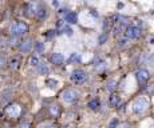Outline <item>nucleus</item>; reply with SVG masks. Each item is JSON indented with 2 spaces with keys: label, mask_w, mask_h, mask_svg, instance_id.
Instances as JSON below:
<instances>
[{
  "label": "nucleus",
  "mask_w": 154,
  "mask_h": 128,
  "mask_svg": "<svg viewBox=\"0 0 154 128\" xmlns=\"http://www.w3.org/2000/svg\"><path fill=\"white\" fill-rule=\"evenodd\" d=\"M147 108H149V100L146 97H138L133 103V111L135 114H143L147 111Z\"/></svg>",
  "instance_id": "f257e3e1"
},
{
  "label": "nucleus",
  "mask_w": 154,
  "mask_h": 128,
  "mask_svg": "<svg viewBox=\"0 0 154 128\" xmlns=\"http://www.w3.org/2000/svg\"><path fill=\"white\" fill-rule=\"evenodd\" d=\"M27 32H28V25L26 24L24 22H16L11 25V34L16 37L23 36V35H26Z\"/></svg>",
  "instance_id": "f03ea898"
},
{
  "label": "nucleus",
  "mask_w": 154,
  "mask_h": 128,
  "mask_svg": "<svg viewBox=\"0 0 154 128\" xmlns=\"http://www.w3.org/2000/svg\"><path fill=\"white\" fill-rule=\"evenodd\" d=\"M78 97H79L78 91L72 90V88H67V90H64L63 92H62V99H63V102L66 104L75 103L76 100H78Z\"/></svg>",
  "instance_id": "7ed1b4c3"
},
{
  "label": "nucleus",
  "mask_w": 154,
  "mask_h": 128,
  "mask_svg": "<svg viewBox=\"0 0 154 128\" xmlns=\"http://www.w3.org/2000/svg\"><path fill=\"white\" fill-rule=\"evenodd\" d=\"M71 82L74 84H83L87 82V73L83 70H75L71 73Z\"/></svg>",
  "instance_id": "20e7f679"
},
{
  "label": "nucleus",
  "mask_w": 154,
  "mask_h": 128,
  "mask_svg": "<svg viewBox=\"0 0 154 128\" xmlns=\"http://www.w3.org/2000/svg\"><path fill=\"white\" fill-rule=\"evenodd\" d=\"M22 114V107L19 104H10L8 107H5V115L11 119L19 118V115Z\"/></svg>",
  "instance_id": "39448f33"
},
{
  "label": "nucleus",
  "mask_w": 154,
  "mask_h": 128,
  "mask_svg": "<svg viewBox=\"0 0 154 128\" xmlns=\"http://www.w3.org/2000/svg\"><path fill=\"white\" fill-rule=\"evenodd\" d=\"M125 35H126L127 39H138L141 36V29L135 25L127 27L126 31H125Z\"/></svg>",
  "instance_id": "423d86ee"
},
{
  "label": "nucleus",
  "mask_w": 154,
  "mask_h": 128,
  "mask_svg": "<svg viewBox=\"0 0 154 128\" xmlns=\"http://www.w3.org/2000/svg\"><path fill=\"white\" fill-rule=\"evenodd\" d=\"M135 77H137V82L140 83L141 85H143L145 83L149 80L150 77V73L147 70H138L137 72H135Z\"/></svg>",
  "instance_id": "0eeeda50"
},
{
  "label": "nucleus",
  "mask_w": 154,
  "mask_h": 128,
  "mask_svg": "<svg viewBox=\"0 0 154 128\" xmlns=\"http://www.w3.org/2000/svg\"><path fill=\"white\" fill-rule=\"evenodd\" d=\"M10 102H11V92L4 91L2 94V97H0V107H5Z\"/></svg>",
  "instance_id": "6e6552de"
},
{
  "label": "nucleus",
  "mask_w": 154,
  "mask_h": 128,
  "mask_svg": "<svg viewBox=\"0 0 154 128\" xmlns=\"http://www.w3.org/2000/svg\"><path fill=\"white\" fill-rule=\"evenodd\" d=\"M20 51L22 52H28V51H31V48H32V40L31 39H27V40H23L22 43H20Z\"/></svg>",
  "instance_id": "1a4fd4ad"
},
{
  "label": "nucleus",
  "mask_w": 154,
  "mask_h": 128,
  "mask_svg": "<svg viewBox=\"0 0 154 128\" xmlns=\"http://www.w3.org/2000/svg\"><path fill=\"white\" fill-rule=\"evenodd\" d=\"M51 61H52V64H55V65H60V64H63L64 58L60 53L55 52V53H52V56H51Z\"/></svg>",
  "instance_id": "9d476101"
},
{
  "label": "nucleus",
  "mask_w": 154,
  "mask_h": 128,
  "mask_svg": "<svg viewBox=\"0 0 154 128\" xmlns=\"http://www.w3.org/2000/svg\"><path fill=\"white\" fill-rule=\"evenodd\" d=\"M64 20L67 23H70V24H74V23L78 22V16H76L75 12H67L66 16H64Z\"/></svg>",
  "instance_id": "9b49d317"
},
{
  "label": "nucleus",
  "mask_w": 154,
  "mask_h": 128,
  "mask_svg": "<svg viewBox=\"0 0 154 128\" xmlns=\"http://www.w3.org/2000/svg\"><path fill=\"white\" fill-rule=\"evenodd\" d=\"M50 114H51V116H54V118H59V115H60V108H59L58 104L50 106Z\"/></svg>",
  "instance_id": "f8f14e48"
},
{
  "label": "nucleus",
  "mask_w": 154,
  "mask_h": 128,
  "mask_svg": "<svg viewBox=\"0 0 154 128\" xmlns=\"http://www.w3.org/2000/svg\"><path fill=\"white\" fill-rule=\"evenodd\" d=\"M119 102H121V97L118 96L117 94H112L110 96V100H109V103H110L111 107H118L119 106Z\"/></svg>",
  "instance_id": "ddd939ff"
},
{
  "label": "nucleus",
  "mask_w": 154,
  "mask_h": 128,
  "mask_svg": "<svg viewBox=\"0 0 154 128\" xmlns=\"http://www.w3.org/2000/svg\"><path fill=\"white\" fill-rule=\"evenodd\" d=\"M36 68H38V72H39L40 75H47V73L50 72V68H48V65H47V64L40 63Z\"/></svg>",
  "instance_id": "4468645a"
},
{
  "label": "nucleus",
  "mask_w": 154,
  "mask_h": 128,
  "mask_svg": "<svg viewBox=\"0 0 154 128\" xmlns=\"http://www.w3.org/2000/svg\"><path fill=\"white\" fill-rule=\"evenodd\" d=\"M88 107H90V109H93V111H97V109H99L100 107V103L98 99H93L90 103H88Z\"/></svg>",
  "instance_id": "2eb2a0df"
},
{
  "label": "nucleus",
  "mask_w": 154,
  "mask_h": 128,
  "mask_svg": "<svg viewBox=\"0 0 154 128\" xmlns=\"http://www.w3.org/2000/svg\"><path fill=\"white\" fill-rule=\"evenodd\" d=\"M35 48H36V51L39 53H43L44 51H46V47H44V43H42V41H38L36 44H35Z\"/></svg>",
  "instance_id": "dca6fc26"
},
{
  "label": "nucleus",
  "mask_w": 154,
  "mask_h": 128,
  "mask_svg": "<svg viewBox=\"0 0 154 128\" xmlns=\"http://www.w3.org/2000/svg\"><path fill=\"white\" fill-rule=\"evenodd\" d=\"M106 88H107V91L112 92L117 88V82H115V80H110V82L107 83V85H106Z\"/></svg>",
  "instance_id": "f3484780"
},
{
  "label": "nucleus",
  "mask_w": 154,
  "mask_h": 128,
  "mask_svg": "<svg viewBox=\"0 0 154 128\" xmlns=\"http://www.w3.org/2000/svg\"><path fill=\"white\" fill-rule=\"evenodd\" d=\"M29 64H31L32 67H38V65L40 64L39 58H38V56H31V59H29Z\"/></svg>",
  "instance_id": "a211bd4d"
},
{
  "label": "nucleus",
  "mask_w": 154,
  "mask_h": 128,
  "mask_svg": "<svg viewBox=\"0 0 154 128\" xmlns=\"http://www.w3.org/2000/svg\"><path fill=\"white\" fill-rule=\"evenodd\" d=\"M79 60H81V55L79 53H71V56L69 59L70 63H75V61H79Z\"/></svg>",
  "instance_id": "6ab92c4d"
},
{
  "label": "nucleus",
  "mask_w": 154,
  "mask_h": 128,
  "mask_svg": "<svg viewBox=\"0 0 154 128\" xmlns=\"http://www.w3.org/2000/svg\"><path fill=\"white\" fill-rule=\"evenodd\" d=\"M47 85H48L50 88H52V90H55L56 85H58V82H56V80H52V79H48L47 80Z\"/></svg>",
  "instance_id": "aec40b11"
},
{
  "label": "nucleus",
  "mask_w": 154,
  "mask_h": 128,
  "mask_svg": "<svg viewBox=\"0 0 154 128\" xmlns=\"http://www.w3.org/2000/svg\"><path fill=\"white\" fill-rule=\"evenodd\" d=\"M36 13H38V17H39V19H43V17L46 16V8H39V10L36 11Z\"/></svg>",
  "instance_id": "412c9836"
},
{
  "label": "nucleus",
  "mask_w": 154,
  "mask_h": 128,
  "mask_svg": "<svg viewBox=\"0 0 154 128\" xmlns=\"http://www.w3.org/2000/svg\"><path fill=\"white\" fill-rule=\"evenodd\" d=\"M122 29H123L122 25H117V27L114 28V34H115V35H119L121 32H122Z\"/></svg>",
  "instance_id": "4be33fe9"
},
{
  "label": "nucleus",
  "mask_w": 154,
  "mask_h": 128,
  "mask_svg": "<svg viewBox=\"0 0 154 128\" xmlns=\"http://www.w3.org/2000/svg\"><path fill=\"white\" fill-rule=\"evenodd\" d=\"M5 64H7V61H5V59L0 56V70H3V68L5 67Z\"/></svg>",
  "instance_id": "5701e85b"
},
{
  "label": "nucleus",
  "mask_w": 154,
  "mask_h": 128,
  "mask_svg": "<svg viewBox=\"0 0 154 128\" xmlns=\"http://www.w3.org/2000/svg\"><path fill=\"white\" fill-rule=\"evenodd\" d=\"M63 31L66 32L67 35H70V36H71V35H72V29H71L70 27H64V28H63Z\"/></svg>",
  "instance_id": "b1692460"
},
{
  "label": "nucleus",
  "mask_w": 154,
  "mask_h": 128,
  "mask_svg": "<svg viewBox=\"0 0 154 128\" xmlns=\"http://www.w3.org/2000/svg\"><path fill=\"white\" fill-rule=\"evenodd\" d=\"M117 124H118V120H117V119H114V120H111V123H110V126H109V128H115V127H117Z\"/></svg>",
  "instance_id": "393cba45"
},
{
  "label": "nucleus",
  "mask_w": 154,
  "mask_h": 128,
  "mask_svg": "<svg viewBox=\"0 0 154 128\" xmlns=\"http://www.w3.org/2000/svg\"><path fill=\"white\" fill-rule=\"evenodd\" d=\"M17 128H31V124L29 123H22V124H19Z\"/></svg>",
  "instance_id": "a878e982"
},
{
  "label": "nucleus",
  "mask_w": 154,
  "mask_h": 128,
  "mask_svg": "<svg viewBox=\"0 0 154 128\" xmlns=\"http://www.w3.org/2000/svg\"><path fill=\"white\" fill-rule=\"evenodd\" d=\"M106 39H107V36H106V35H102V36L99 37V44H103V43H105Z\"/></svg>",
  "instance_id": "bb28decb"
},
{
  "label": "nucleus",
  "mask_w": 154,
  "mask_h": 128,
  "mask_svg": "<svg viewBox=\"0 0 154 128\" xmlns=\"http://www.w3.org/2000/svg\"><path fill=\"white\" fill-rule=\"evenodd\" d=\"M126 44H127V39H122V40L119 41V46H121V47H122V46H126Z\"/></svg>",
  "instance_id": "cd10ccee"
},
{
  "label": "nucleus",
  "mask_w": 154,
  "mask_h": 128,
  "mask_svg": "<svg viewBox=\"0 0 154 128\" xmlns=\"http://www.w3.org/2000/svg\"><path fill=\"white\" fill-rule=\"evenodd\" d=\"M147 92H149V94H152V92L154 91V84H152L150 85V87H147V90H146Z\"/></svg>",
  "instance_id": "c85d7f7f"
},
{
  "label": "nucleus",
  "mask_w": 154,
  "mask_h": 128,
  "mask_svg": "<svg viewBox=\"0 0 154 128\" xmlns=\"http://www.w3.org/2000/svg\"><path fill=\"white\" fill-rule=\"evenodd\" d=\"M39 128H52L51 126H48V124H42V126H40Z\"/></svg>",
  "instance_id": "c756f323"
},
{
  "label": "nucleus",
  "mask_w": 154,
  "mask_h": 128,
  "mask_svg": "<svg viewBox=\"0 0 154 128\" xmlns=\"http://www.w3.org/2000/svg\"><path fill=\"white\" fill-rule=\"evenodd\" d=\"M58 4H59V3L56 1V0H54V1H52V5H54V7H58Z\"/></svg>",
  "instance_id": "7c9ffc66"
},
{
  "label": "nucleus",
  "mask_w": 154,
  "mask_h": 128,
  "mask_svg": "<svg viewBox=\"0 0 154 128\" xmlns=\"http://www.w3.org/2000/svg\"><path fill=\"white\" fill-rule=\"evenodd\" d=\"M79 128H86V127H79Z\"/></svg>",
  "instance_id": "2f4dec72"
}]
</instances>
